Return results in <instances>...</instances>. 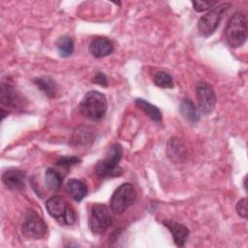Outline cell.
Returning a JSON list of instances; mask_svg holds the SVG:
<instances>
[{"label": "cell", "instance_id": "obj_1", "mask_svg": "<svg viewBox=\"0 0 248 248\" xmlns=\"http://www.w3.org/2000/svg\"><path fill=\"white\" fill-rule=\"evenodd\" d=\"M107 108L108 104L105 95L97 90L88 91L79 105L80 113L93 121L101 120L107 112Z\"/></svg>", "mask_w": 248, "mask_h": 248}, {"label": "cell", "instance_id": "obj_2", "mask_svg": "<svg viewBox=\"0 0 248 248\" xmlns=\"http://www.w3.org/2000/svg\"><path fill=\"white\" fill-rule=\"evenodd\" d=\"M225 35L230 46L236 48L244 45L247 39V19L242 12H236L230 17Z\"/></svg>", "mask_w": 248, "mask_h": 248}, {"label": "cell", "instance_id": "obj_3", "mask_svg": "<svg viewBox=\"0 0 248 248\" xmlns=\"http://www.w3.org/2000/svg\"><path fill=\"white\" fill-rule=\"evenodd\" d=\"M122 158V147L119 143L110 146L108 154L95 166V173L99 177L117 176L122 172L119 162Z\"/></svg>", "mask_w": 248, "mask_h": 248}, {"label": "cell", "instance_id": "obj_4", "mask_svg": "<svg viewBox=\"0 0 248 248\" xmlns=\"http://www.w3.org/2000/svg\"><path fill=\"white\" fill-rule=\"evenodd\" d=\"M46 208L48 214L61 225L72 226L77 220L73 207L60 196H53L49 198L46 202Z\"/></svg>", "mask_w": 248, "mask_h": 248}, {"label": "cell", "instance_id": "obj_5", "mask_svg": "<svg viewBox=\"0 0 248 248\" xmlns=\"http://www.w3.org/2000/svg\"><path fill=\"white\" fill-rule=\"evenodd\" d=\"M231 7V3H222L211 8L205 15H203L198 22V29L202 36L208 37L212 35L220 24L223 15Z\"/></svg>", "mask_w": 248, "mask_h": 248}, {"label": "cell", "instance_id": "obj_6", "mask_svg": "<svg viewBox=\"0 0 248 248\" xmlns=\"http://www.w3.org/2000/svg\"><path fill=\"white\" fill-rule=\"evenodd\" d=\"M137 194L134 186L131 183H123L116 188L110 198V209L115 214L123 213L129 206H131Z\"/></svg>", "mask_w": 248, "mask_h": 248}, {"label": "cell", "instance_id": "obj_7", "mask_svg": "<svg viewBox=\"0 0 248 248\" xmlns=\"http://www.w3.org/2000/svg\"><path fill=\"white\" fill-rule=\"evenodd\" d=\"M21 232L29 239H40L46 235L47 226L36 211L29 209L25 214Z\"/></svg>", "mask_w": 248, "mask_h": 248}, {"label": "cell", "instance_id": "obj_8", "mask_svg": "<svg viewBox=\"0 0 248 248\" xmlns=\"http://www.w3.org/2000/svg\"><path fill=\"white\" fill-rule=\"evenodd\" d=\"M112 224V217L105 204L97 203L92 206L89 217L90 231L95 234L105 232Z\"/></svg>", "mask_w": 248, "mask_h": 248}, {"label": "cell", "instance_id": "obj_9", "mask_svg": "<svg viewBox=\"0 0 248 248\" xmlns=\"http://www.w3.org/2000/svg\"><path fill=\"white\" fill-rule=\"evenodd\" d=\"M196 97L200 110L204 113H210L216 104V97L212 87L205 81H200L196 85Z\"/></svg>", "mask_w": 248, "mask_h": 248}, {"label": "cell", "instance_id": "obj_10", "mask_svg": "<svg viewBox=\"0 0 248 248\" xmlns=\"http://www.w3.org/2000/svg\"><path fill=\"white\" fill-rule=\"evenodd\" d=\"M2 181L8 189L19 191L24 188L25 173L17 169H9L3 172Z\"/></svg>", "mask_w": 248, "mask_h": 248}, {"label": "cell", "instance_id": "obj_11", "mask_svg": "<svg viewBox=\"0 0 248 248\" xmlns=\"http://www.w3.org/2000/svg\"><path fill=\"white\" fill-rule=\"evenodd\" d=\"M1 103L11 108H17L22 104L20 95L8 80L4 81L1 86Z\"/></svg>", "mask_w": 248, "mask_h": 248}, {"label": "cell", "instance_id": "obj_12", "mask_svg": "<svg viewBox=\"0 0 248 248\" xmlns=\"http://www.w3.org/2000/svg\"><path fill=\"white\" fill-rule=\"evenodd\" d=\"M163 223L170 230L175 245L183 247L189 236V230L184 225L172 220H165Z\"/></svg>", "mask_w": 248, "mask_h": 248}, {"label": "cell", "instance_id": "obj_13", "mask_svg": "<svg viewBox=\"0 0 248 248\" xmlns=\"http://www.w3.org/2000/svg\"><path fill=\"white\" fill-rule=\"evenodd\" d=\"M112 51L113 45L111 41L105 37H97L89 45V52L96 58L109 55Z\"/></svg>", "mask_w": 248, "mask_h": 248}, {"label": "cell", "instance_id": "obj_14", "mask_svg": "<svg viewBox=\"0 0 248 248\" xmlns=\"http://www.w3.org/2000/svg\"><path fill=\"white\" fill-rule=\"evenodd\" d=\"M168 157L174 163H181L186 159L187 150L185 144L176 138L170 139L167 145Z\"/></svg>", "mask_w": 248, "mask_h": 248}, {"label": "cell", "instance_id": "obj_15", "mask_svg": "<svg viewBox=\"0 0 248 248\" xmlns=\"http://www.w3.org/2000/svg\"><path fill=\"white\" fill-rule=\"evenodd\" d=\"M66 190L68 194L76 201L80 202L84 199L87 194V187L86 185L79 179L71 178L68 180L66 185Z\"/></svg>", "mask_w": 248, "mask_h": 248}, {"label": "cell", "instance_id": "obj_16", "mask_svg": "<svg viewBox=\"0 0 248 248\" xmlns=\"http://www.w3.org/2000/svg\"><path fill=\"white\" fill-rule=\"evenodd\" d=\"M180 112L189 122L195 124L200 120V113L190 99H184L180 104Z\"/></svg>", "mask_w": 248, "mask_h": 248}, {"label": "cell", "instance_id": "obj_17", "mask_svg": "<svg viewBox=\"0 0 248 248\" xmlns=\"http://www.w3.org/2000/svg\"><path fill=\"white\" fill-rule=\"evenodd\" d=\"M136 105L149 117L151 118L153 121L160 123L162 120V113L160 111V109L155 107L154 105L148 103L147 101L141 99V98H138L136 99Z\"/></svg>", "mask_w": 248, "mask_h": 248}, {"label": "cell", "instance_id": "obj_18", "mask_svg": "<svg viewBox=\"0 0 248 248\" xmlns=\"http://www.w3.org/2000/svg\"><path fill=\"white\" fill-rule=\"evenodd\" d=\"M37 87L47 97H54L56 93V83L49 77H40L34 80Z\"/></svg>", "mask_w": 248, "mask_h": 248}, {"label": "cell", "instance_id": "obj_19", "mask_svg": "<svg viewBox=\"0 0 248 248\" xmlns=\"http://www.w3.org/2000/svg\"><path fill=\"white\" fill-rule=\"evenodd\" d=\"M45 182L50 190L57 191L62 185L63 177L57 170L52 168H48L45 172Z\"/></svg>", "mask_w": 248, "mask_h": 248}, {"label": "cell", "instance_id": "obj_20", "mask_svg": "<svg viewBox=\"0 0 248 248\" xmlns=\"http://www.w3.org/2000/svg\"><path fill=\"white\" fill-rule=\"evenodd\" d=\"M56 48L58 53L62 57H68L72 55L74 51V42L69 36H62L58 38L56 42Z\"/></svg>", "mask_w": 248, "mask_h": 248}, {"label": "cell", "instance_id": "obj_21", "mask_svg": "<svg viewBox=\"0 0 248 248\" xmlns=\"http://www.w3.org/2000/svg\"><path fill=\"white\" fill-rule=\"evenodd\" d=\"M73 140L77 145L91 144L92 141H94V135L88 128H79L77 132H75Z\"/></svg>", "mask_w": 248, "mask_h": 248}, {"label": "cell", "instance_id": "obj_22", "mask_svg": "<svg viewBox=\"0 0 248 248\" xmlns=\"http://www.w3.org/2000/svg\"><path fill=\"white\" fill-rule=\"evenodd\" d=\"M153 81L155 85L161 88H171L173 86L172 77L165 71L157 72L153 78Z\"/></svg>", "mask_w": 248, "mask_h": 248}, {"label": "cell", "instance_id": "obj_23", "mask_svg": "<svg viewBox=\"0 0 248 248\" xmlns=\"http://www.w3.org/2000/svg\"><path fill=\"white\" fill-rule=\"evenodd\" d=\"M80 162V159L78 157L76 156H64V157H60L57 161H56V165L60 166V167H71L73 165L78 164Z\"/></svg>", "mask_w": 248, "mask_h": 248}, {"label": "cell", "instance_id": "obj_24", "mask_svg": "<svg viewBox=\"0 0 248 248\" xmlns=\"http://www.w3.org/2000/svg\"><path fill=\"white\" fill-rule=\"evenodd\" d=\"M192 4H193L194 10L196 12L202 13V12H205V11L213 8L215 5H217V2L216 1H213V2H204V1L198 2V1H193Z\"/></svg>", "mask_w": 248, "mask_h": 248}, {"label": "cell", "instance_id": "obj_25", "mask_svg": "<svg viewBox=\"0 0 248 248\" xmlns=\"http://www.w3.org/2000/svg\"><path fill=\"white\" fill-rule=\"evenodd\" d=\"M235 210L237 214L242 218H247L248 209H247V198H243L238 201L235 206Z\"/></svg>", "mask_w": 248, "mask_h": 248}, {"label": "cell", "instance_id": "obj_26", "mask_svg": "<svg viewBox=\"0 0 248 248\" xmlns=\"http://www.w3.org/2000/svg\"><path fill=\"white\" fill-rule=\"evenodd\" d=\"M93 81L96 82V83H98V84H101V85H103V86H107V85H108V78H107V77H106L103 73H101V72H99V73L96 74V76L94 77Z\"/></svg>", "mask_w": 248, "mask_h": 248}]
</instances>
